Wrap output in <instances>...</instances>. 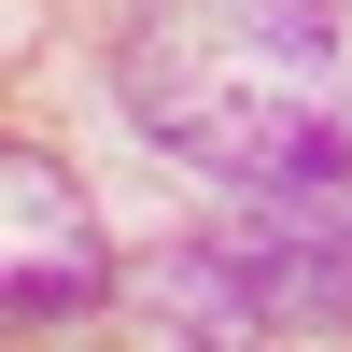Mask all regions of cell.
Segmentation results:
<instances>
[{
	"instance_id": "1",
	"label": "cell",
	"mask_w": 352,
	"mask_h": 352,
	"mask_svg": "<svg viewBox=\"0 0 352 352\" xmlns=\"http://www.w3.org/2000/svg\"><path fill=\"white\" fill-rule=\"evenodd\" d=\"M127 113L240 197H352V0H141Z\"/></svg>"
},
{
	"instance_id": "2",
	"label": "cell",
	"mask_w": 352,
	"mask_h": 352,
	"mask_svg": "<svg viewBox=\"0 0 352 352\" xmlns=\"http://www.w3.org/2000/svg\"><path fill=\"white\" fill-rule=\"evenodd\" d=\"M212 254L268 324H296V338L352 324V197H240L212 226Z\"/></svg>"
},
{
	"instance_id": "3",
	"label": "cell",
	"mask_w": 352,
	"mask_h": 352,
	"mask_svg": "<svg viewBox=\"0 0 352 352\" xmlns=\"http://www.w3.org/2000/svg\"><path fill=\"white\" fill-rule=\"evenodd\" d=\"M99 282H113V240L85 212V184L43 141H0V296L14 310H85Z\"/></svg>"
},
{
	"instance_id": "4",
	"label": "cell",
	"mask_w": 352,
	"mask_h": 352,
	"mask_svg": "<svg viewBox=\"0 0 352 352\" xmlns=\"http://www.w3.org/2000/svg\"><path fill=\"white\" fill-rule=\"evenodd\" d=\"M141 352H268V310L226 282L212 240H169L141 268Z\"/></svg>"
}]
</instances>
